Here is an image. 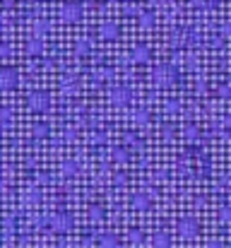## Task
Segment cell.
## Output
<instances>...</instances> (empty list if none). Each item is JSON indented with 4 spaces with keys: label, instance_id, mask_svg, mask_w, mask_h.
<instances>
[{
    "label": "cell",
    "instance_id": "obj_20",
    "mask_svg": "<svg viewBox=\"0 0 231 248\" xmlns=\"http://www.w3.org/2000/svg\"><path fill=\"white\" fill-rule=\"evenodd\" d=\"M135 121H138V123H147V121H150V113H147V108H140V111L135 113Z\"/></svg>",
    "mask_w": 231,
    "mask_h": 248
},
{
    "label": "cell",
    "instance_id": "obj_18",
    "mask_svg": "<svg viewBox=\"0 0 231 248\" xmlns=\"http://www.w3.org/2000/svg\"><path fill=\"white\" fill-rule=\"evenodd\" d=\"M101 36L104 39H116L118 36V27L116 24H104L101 27Z\"/></svg>",
    "mask_w": 231,
    "mask_h": 248
},
{
    "label": "cell",
    "instance_id": "obj_5",
    "mask_svg": "<svg viewBox=\"0 0 231 248\" xmlns=\"http://www.w3.org/2000/svg\"><path fill=\"white\" fill-rule=\"evenodd\" d=\"M108 99H111L113 106H128V104L135 99V92H133L130 84H116V87L111 89Z\"/></svg>",
    "mask_w": 231,
    "mask_h": 248
},
{
    "label": "cell",
    "instance_id": "obj_15",
    "mask_svg": "<svg viewBox=\"0 0 231 248\" xmlns=\"http://www.w3.org/2000/svg\"><path fill=\"white\" fill-rule=\"evenodd\" d=\"M77 173H79V164H77V162H65V164H63V176L75 178Z\"/></svg>",
    "mask_w": 231,
    "mask_h": 248
},
{
    "label": "cell",
    "instance_id": "obj_2",
    "mask_svg": "<svg viewBox=\"0 0 231 248\" xmlns=\"http://www.w3.org/2000/svg\"><path fill=\"white\" fill-rule=\"evenodd\" d=\"M152 80L156 87H173L178 82V70L171 63H159L152 73Z\"/></svg>",
    "mask_w": 231,
    "mask_h": 248
},
{
    "label": "cell",
    "instance_id": "obj_13",
    "mask_svg": "<svg viewBox=\"0 0 231 248\" xmlns=\"http://www.w3.org/2000/svg\"><path fill=\"white\" fill-rule=\"evenodd\" d=\"M130 202H133V205H135V207H138V210H147V207H150V202H152V200H150V195H145V193H135V195H133V200H130Z\"/></svg>",
    "mask_w": 231,
    "mask_h": 248
},
{
    "label": "cell",
    "instance_id": "obj_7",
    "mask_svg": "<svg viewBox=\"0 0 231 248\" xmlns=\"http://www.w3.org/2000/svg\"><path fill=\"white\" fill-rule=\"evenodd\" d=\"M96 246L99 248H123V239H121L116 232H106V234L99 236Z\"/></svg>",
    "mask_w": 231,
    "mask_h": 248
},
{
    "label": "cell",
    "instance_id": "obj_6",
    "mask_svg": "<svg viewBox=\"0 0 231 248\" xmlns=\"http://www.w3.org/2000/svg\"><path fill=\"white\" fill-rule=\"evenodd\" d=\"M130 61H133L135 65H147V63L152 61V48H150L147 44L133 46V48H130Z\"/></svg>",
    "mask_w": 231,
    "mask_h": 248
},
{
    "label": "cell",
    "instance_id": "obj_19",
    "mask_svg": "<svg viewBox=\"0 0 231 248\" xmlns=\"http://www.w3.org/2000/svg\"><path fill=\"white\" fill-rule=\"evenodd\" d=\"M130 244H135V246H142V244H145V232H140V229H133V232H130Z\"/></svg>",
    "mask_w": 231,
    "mask_h": 248
},
{
    "label": "cell",
    "instance_id": "obj_4",
    "mask_svg": "<svg viewBox=\"0 0 231 248\" xmlns=\"http://www.w3.org/2000/svg\"><path fill=\"white\" fill-rule=\"evenodd\" d=\"M19 87V70L15 65H0V92H15Z\"/></svg>",
    "mask_w": 231,
    "mask_h": 248
},
{
    "label": "cell",
    "instance_id": "obj_8",
    "mask_svg": "<svg viewBox=\"0 0 231 248\" xmlns=\"http://www.w3.org/2000/svg\"><path fill=\"white\" fill-rule=\"evenodd\" d=\"M178 234H181L183 239H190V236H195V234H198V222H195V219H190V217H183V219H178Z\"/></svg>",
    "mask_w": 231,
    "mask_h": 248
},
{
    "label": "cell",
    "instance_id": "obj_1",
    "mask_svg": "<svg viewBox=\"0 0 231 248\" xmlns=\"http://www.w3.org/2000/svg\"><path fill=\"white\" fill-rule=\"evenodd\" d=\"M24 104H27L29 111H34V113H44V111L51 108V94H48L46 89H31V92L27 94Z\"/></svg>",
    "mask_w": 231,
    "mask_h": 248
},
{
    "label": "cell",
    "instance_id": "obj_17",
    "mask_svg": "<svg viewBox=\"0 0 231 248\" xmlns=\"http://www.w3.org/2000/svg\"><path fill=\"white\" fill-rule=\"evenodd\" d=\"M104 215H106V210H104L101 205H92V207H89V219H92V222H94V219H96V222H101V219H104Z\"/></svg>",
    "mask_w": 231,
    "mask_h": 248
},
{
    "label": "cell",
    "instance_id": "obj_16",
    "mask_svg": "<svg viewBox=\"0 0 231 248\" xmlns=\"http://www.w3.org/2000/svg\"><path fill=\"white\" fill-rule=\"evenodd\" d=\"M24 48H27V53H29V56H36V53H41L44 44H41V41H36V39H29Z\"/></svg>",
    "mask_w": 231,
    "mask_h": 248
},
{
    "label": "cell",
    "instance_id": "obj_3",
    "mask_svg": "<svg viewBox=\"0 0 231 248\" xmlns=\"http://www.w3.org/2000/svg\"><path fill=\"white\" fill-rule=\"evenodd\" d=\"M41 224H44V229H51V232H68L73 227V219L68 212H53L46 219H41Z\"/></svg>",
    "mask_w": 231,
    "mask_h": 248
},
{
    "label": "cell",
    "instance_id": "obj_11",
    "mask_svg": "<svg viewBox=\"0 0 231 248\" xmlns=\"http://www.w3.org/2000/svg\"><path fill=\"white\" fill-rule=\"evenodd\" d=\"M48 133H51L48 123H34V125H31V138H34V140H46Z\"/></svg>",
    "mask_w": 231,
    "mask_h": 248
},
{
    "label": "cell",
    "instance_id": "obj_10",
    "mask_svg": "<svg viewBox=\"0 0 231 248\" xmlns=\"http://www.w3.org/2000/svg\"><path fill=\"white\" fill-rule=\"evenodd\" d=\"M130 157H133V152H130L125 145H121V147H116V150L111 152V159H113L116 164H125V162H130Z\"/></svg>",
    "mask_w": 231,
    "mask_h": 248
},
{
    "label": "cell",
    "instance_id": "obj_14",
    "mask_svg": "<svg viewBox=\"0 0 231 248\" xmlns=\"http://www.w3.org/2000/svg\"><path fill=\"white\" fill-rule=\"evenodd\" d=\"M63 19H65V22H77V19H79V7L68 5V7L63 10Z\"/></svg>",
    "mask_w": 231,
    "mask_h": 248
},
{
    "label": "cell",
    "instance_id": "obj_12",
    "mask_svg": "<svg viewBox=\"0 0 231 248\" xmlns=\"http://www.w3.org/2000/svg\"><path fill=\"white\" fill-rule=\"evenodd\" d=\"M152 244H154V248H169V244H171V236H169L164 229H159V232H154Z\"/></svg>",
    "mask_w": 231,
    "mask_h": 248
},
{
    "label": "cell",
    "instance_id": "obj_9",
    "mask_svg": "<svg viewBox=\"0 0 231 248\" xmlns=\"http://www.w3.org/2000/svg\"><path fill=\"white\" fill-rule=\"evenodd\" d=\"M123 145H125L130 152H140V150L145 147V142H142V138H140L138 133H123Z\"/></svg>",
    "mask_w": 231,
    "mask_h": 248
},
{
    "label": "cell",
    "instance_id": "obj_21",
    "mask_svg": "<svg viewBox=\"0 0 231 248\" xmlns=\"http://www.w3.org/2000/svg\"><path fill=\"white\" fill-rule=\"evenodd\" d=\"M2 130H5V123H2V121H0V135H2Z\"/></svg>",
    "mask_w": 231,
    "mask_h": 248
}]
</instances>
